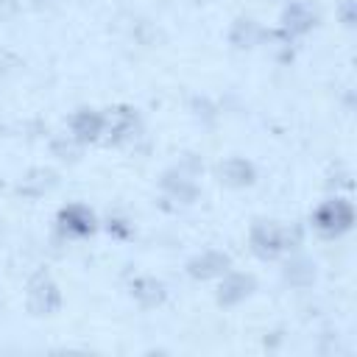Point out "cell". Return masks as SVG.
I'll return each mask as SVG.
<instances>
[{"instance_id": "cell-1", "label": "cell", "mask_w": 357, "mask_h": 357, "mask_svg": "<svg viewBox=\"0 0 357 357\" xmlns=\"http://www.w3.org/2000/svg\"><path fill=\"white\" fill-rule=\"evenodd\" d=\"M312 223H315V229H318L321 234L337 237V234H343L346 229H351V223H354V209H351L349 201L335 198V201H326V204H321V206L315 209Z\"/></svg>"}, {"instance_id": "cell-2", "label": "cell", "mask_w": 357, "mask_h": 357, "mask_svg": "<svg viewBox=\"0 0 357 357\" xmlns=\"http://www.w3.org/2000/svg\"><path fill=\"white\" fill-rule=\"evenodd\" d=\"M61 304V293L47 273H36L28 282V310L33 315H53Z\"/></svg>"}, {"instance_id": "cell-3", "label": "cell", "mask_w": 357, "mask_h": 357, "mask_svg": "<svg viewBox=\"0 0 357 357\" xmlns=\"http://www.w3.org/2000/svg\"><path fill=\"white\" fill-rule=\"evenodd\" d=\"M251 248H254L257 257L273 259L279 251L287 248V229H282V226H276V223L259 220V223L251 229Z\"/></svg>"}, {"instance_id": "cell-4", "label": "cell", "mask_w": 357, "mask_h": 357, "mask_svg": "<svg viewBox=\"0 0 357 357\" xmlns=\"http://www.w3.org/2000/svg\"><path fill=\"white\" fill-rule=\"evenodd\" d=\"M229 265H231V259L226 254H220V251H204L201 257H195V259L187 262V271L195 279H212V276H223L229 271Z\"/></svg>"}, {"instance_id": "cell-5", "label": "cell", "mask_w": 357, "mask_h": 357, "mask_svg": "<svg viewBox=\"0 0 357 357\" xmlns=\"http://www.w3.org/2000/svg\"><path fill=\"white\" fill-rule=\"evenodd\" d=\"M254 287H257L254 276H248V273H229V276L220 282L218 301H220V304H226V307L240 304L243 298H248V296H251V290H254Z\"/></svg>"}, {"instance_id": "cell-6", "label": "cell", "mask_w": 357, "mask_h": 357, "mask_svg": "<svg viewBox=\"0 0 357 357\" xmlns=\"http://www.w3.org/2000/svg\"><path fill=\"white\" fill-rule=\"evenodd\" d=\"M70 128H73V137L84 145V142H92L103 134V114L92 112V109H81L73 114L70 120Z\"/></svg>"}, {"instance_id": "cell-7", "label": "cell", "mask_w": 357, "mask_h": 357, "mask_svg": "<svg viewBox=\"0 0 357 357\" xmlns=\"http://www.w3.org/2000/svg\"><path fill=\"white\" fill-rule=\"evenodd\" d=\"M137 128V114L126 106L112 109V114L103 117V131H109V142H123L134 134Z\"/></svg>"}, {"instance_id": "cell-8", "label": "cell", "mask_w": 357, "mask_h": 357, "mask_svg": "<svg viewBox=\"0 0 357 357\" xmlns=\"http://www.w3.org/2000/svg\"><path fill=\"white\" fill-rule=\"evenodd\" d=\"M59 223H61V229L70 231V234H89V231L95 229V218H92V212H89L86 206H81V204H73V206L61 209Z\"/></svg>"}, {"instance_id": "cell-9", "label": "cell", "mask_w": 357, "mask_h": 357, "mask_svg": "<svg viewBox=\"0 0 357 357\" xmlns=\"http://www.w3.org/2000/svg\"><path fill=\"white\" fill-rule=\"evenodd\" d=\"M131 293L142 307H156L165 301V284L153 276H139L131 282Z\"/></svg>"}, {"instance_id": "cell-10", "label": "cell", "mask_w": 357, "mask_h": 357, "mask_svg": "<svg viewBox=\"0 0 357 357\" xmlns=\"http://www.w3.org/2000/svg\"><path fill=\"white\" fill-rule=\"evenodd\" d=\"M218 176H220V181H226L231 187H245L254 181V167L245 159H226V162H220Z\"/></svg>"}, {"instance_id": "cell-11", "label": "cell", "mask_w": 357, "mask_h": 357, "mask_svg": "<svg viewBox=\"0 0 357 357\" xmlns=\"http://www.w3.org/2000/svg\"><path fill=\"white\" fill-rule=\"evenodd\" d=\"M50 187H56V173L47 167H33L22 181H20V192L28 198H39L45 195Z\"/></svg>"}, {"instance_id": "cell-12", "label": "cell", "mask_w": 357, "mask_h": 357, "mask_svg": "<svg viewBox=\"0 0 357 357\" xmlns=\"http://www.w3.org/2000/svg\"><path fill=\"white\" fill-rule=\"evenodd\" d=\"M284 25H287L290 31H296V33L310 31V28L315 25V8H312L307 0H296V3H290L287 11H284Z\"/></svg>"}, {"instance_id": "cell-13", "label": "cell", "mask_w": 357, "mask_h": 357, "mask_svg": "<svg viewBox=\"0 0 357 357\" xmlns=\"http://www.w3.org/2000/svg\"><path fill=\"white\" fill-rule=\"evenodd\" d=\"M257 36H259V28L254 20H237L231 28V42L237 47H251L257 42Z\"/></svg>"}, {"instance_id": "cell-14", "label": "cell", "mask_w": 357, "mask_h": 357, "mask_svg": "<svg viewBox=\"0 0 357 357\" xmlns=\"http://www.w3.org/2000/svg\"><path fill=\"white\" fill-rule=\"evenodd\" d=\"M284 279L293 282V284H310V282L315 279V271H312V265H310L307 259H296V262L287 265Z\"/></svg>"}, {"instance_id": "cell-15", "label": "cell", "mask_w": 357, "mask_h": 357, "mask_svg": "<svg viewBox=\"0 0 357 357\" xmlns=\"http://www.w3.org/2000/svg\"><path fill=\"white\" fill-rule=\"evenodd\" d=\"M78 148H81V142H78L75 137L53 142V153H56V156H61V159H78Z\"/></svg>"}, {"instance_id": "cell-16", "label": "cell", "mask_w": 357, "mask_h": 357, "mask_svg": "<svg viewBox=\"0 0 357 357\" xmlns=\"http://www.w3.org/2000/svg\"><path fill=\"white\" fill-rule=\"evenodd\" d=\"M17 11V0H0V20L11 17Z\"/></svg>"}]
</instances>
